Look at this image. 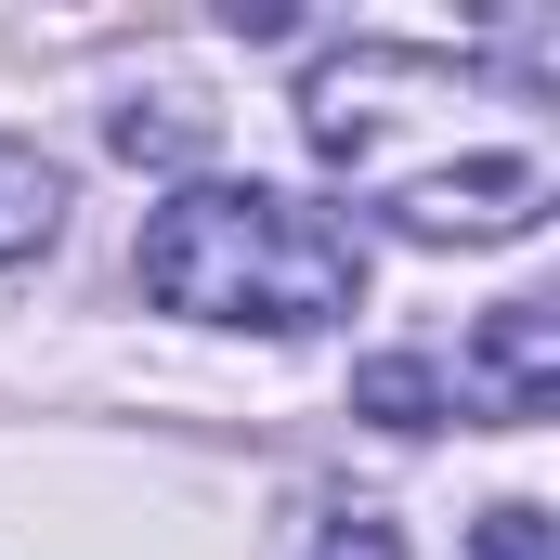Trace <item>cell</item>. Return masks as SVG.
Here are the masks:
<instances>
[{"label": "cell", "instance_id": "277c9868", "mask_svg": "<svg viewBox=\"0 0 560 560\" xmlns=\"http://www.w3.org/2000/svg\"><path fill=\"white\" fill-rule=\"evenodd\" d=\"M52 235H66V170L0 131V261H39Z\"/></svg>", "mask_w": 560, "mask_h": 560}, {"label": "cell", "instance_id": "6da1fadb", "mask_svg": "<svg viewBox=\"0 0 560 560\" xmlns=\"http://www.w3.org/2000/svg\"><path fill=\"white\" fill-rule=\"evenodd\" d=\"M143 300L183 326H261V339H313L365 300V235L300 209L287 183H183L143 222Z\"/></svg>", "mask_w": 560, "mask_h": 560}, {"label": "cell", "instance_id": "ba28073f", "mask_svg": "<svg viewBox=\"0 0 560 560\" xmlns=\"http://www.w3.org/2000/svg\"><path fill=\"white\" fill-rule=\"evenodd\" d=\"M118 156H196V118L183 105H118Z\"/></svg>", "mask_w": 560, "mask_h": 560}, {"label": "cell", "instance_id": "7a4b0ae2", "mask_svg": "<svg viewBox=\"0 0 560 560\" xmlns=\"http://www.w3.org/2000/svg\"><path fill=\"white\" fill-rule=\"evenodd\" d=\"M378 209L418 235V248H509L548 222V156L495 143V156H443V170H392Z\"/></svg>", "mask_w": 560, "mask_h": 560}, {"label": "cell", "instance_id": "5b68a950", "mask_svg": "<svg viewBox=\"0 0 560 560\" xmlns=\"http://www.w3.org/2000/svg\"><path fill=\"white\" fill-rule=\"evenodd\" d=\"M352 418H378V430H443V418H456V392H443L430 352H378V365H352Z\"/></svg>", "mask_w": 560, "mask_h": 560}, {"label": "cell", "instance_id": "52a82bcc", "mask_svg": "<svg viewBox=\"0 0 560 560\" xmlns=\"http://www.w3.org/2000/svg\"><path fill=\"white\" fill-rule=\"evenodd\" d=\"M313 560H405V522H392V509H352V522L313 535Z\"/></svg>", "mask_w": 560, "mask_h": 560}, {"label": "cell", "instance_id": "3957f363", "mask_svg": "<svg viewBox=\"0 0 560 560\" xmlns=\"http://www.w3.org/2000/svg\"><path fill=\"white\" fill-rule=\"evenodd\" d=\"M469 378H482L495 418H548V392H560V313L548 300H495V313L469 326Z\"/></svg>", "mask_w": 560, "mask_h": 560}, {"label": "cell", "instance_id": "8992f818", "mask_svg": "<svg viewBox=\"0 0 560 560\" xmlns=\"http://www.w3.org/2000/svg\"><path fill=\"white\" fill-rule=\"evenodd\" d=\"M469 560H560V522L535 509V495H495L482 535H469Z\"/></svg>", "mask_w": 560, "mask_h": 560}]
</instances>
